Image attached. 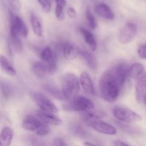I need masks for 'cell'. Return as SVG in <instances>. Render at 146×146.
Masks as SVG:
<instances>
[{
	"mask_svg": "<svg viewBox=\"0 0 146 146\" xmlns=\"http://www.w3.org/2000/svg\"><path fill=\"white\" fill-rule=\"evenodd\" d=\"M99 86L101 96L104 100L113 102L117 99L120 88L112 70H108L102 74L100 80Z\"/></svg>",
	"mask_w": 146,
	"mask_h": 146,
	"instance_id": "cell-1",
	"label": "cell"
},
{
	"mask_svg": "<svg viewBox=\"0 0 146 146\" xmlns=\"http://www.w3.org/2000/svg\"><path fill=\"white\" fill-rule=\"evenodd\" d=\"M114 117L122 123H135L142 120V117L137 113L124 107H115L113 110Z\"/></svg>",
	"mask_w": 146,
	"mask_h": 146,
	"instance_id": "cell-4",
	"label": "cell"
},
{
	"mask_svg": "<svg viewBox=\"0 0 146 146\" xmlns=\"http://www.w3.org/2000/svg\"><path fill=\"white\" fill-rule=\"evenodd\" d=\"M10 41L15 51L18 53L22 52L23 50V45L20 37L18 36H11Z\"/></svg>",
	"mask_w": 146,
	"mask_h": 146,
	"instance_id": "cell-26",
	"label": "cell"
},
{
	"mask_svg": "<svg viewBox=\"0 0 146 146\" xmlns=\"http://www.w3.org/2000/svg\"><path fill=\"white\" fill-rule=\"evenodd\" d=\"M52 146H69L65 140L62 137H57L53 140Z\"/></svg>",
	"mask_w": 146,
	"mask_h": 146,
	"instance_id": "cell-35",
	"label": "cell"
},
{
	"mask_svg": "<svg viewBox=\"0 0 146 146\" xmlns=\"http://www.w3.org/2000/svg\"><path fill=\"white\" fill-rule=\"evenodd\" d=\"M86 19L88 22V25L90 27V29H95L97 27V21L95 19V16L90 9H87L86 10Z\"/></svg>",
	"mask_w": 146,
	"mask_h": 146,
	"instance_id": "cell-28",
	"label": "cell"
},
{
	"mask_svg": "<svg viewBox=\"0 0 146 146\" xmlns=\"http://www.w3.org/2000/svg\"><path fill=\"white\" fill-rule=\"evenodd\" d=\"M42 122L37 117H35L33 115H27L22 122V127L25 130L33 132L36 131L42 125Z\"/></svg>",
	"mask_w": 146,
	"mask_h": 146,
	"instance_id": "cell-15",
	"label": "cell"
},
{
	"mask_svg": "<svg viewBox=\"0 0 146 146\" xmlns=\"http://www.w3.org/2000/svg\"><path fill=\"white\" fill-rule=\"evenodd\" d=\"M80 57L83 59L84 61L86 62L87 65L89 67L90 70H96L97 67H98V62H97L95 56L91 52L88 51V50L82 51Z\"/></svg>",
	"mask_w": 146,
	"mask_h": 146,
	"instance_id": "cell-20",
	"label": "cell"
},
{
	"mask_svg": "<svg viewBox=\"0 0 146 146\" xmlns=\"http://www.w3.org/2000/svg\"><path fill=\"white\" fill-rule=\"evenodd\" d=\"M95 12L97 15L107 20H113L115 17L114 13L108 5L105 3H100L95 7Z\"/></svg>",
	"mask_w": 146,
	"mask_h": 146,
	"instance_id": "cell-16",
	"label": "cell"
},
{
	"mask_svg": "<svg viewBox=\"0 0 146 146\" xmlns=\"http://www.w3.org/2000/svg\"><path fill=\"white\" fill-rule=\"evenodd\" d=\"M72 132L74 133V134L78 136H80V137H85L87 133L85 129L82 127V126L78 124H76L73 126Z\"/></svg>",
	"mask_w": 146,
	"mask_h": 146,
	"instance_id": "cell-29",
	"label": "cell"
},
{
	"mask_svg": "<svg viewBox=\"0 0 146 146\" xmlns=\"http://www.w3.org/2000/svg\"><path fill=\"white\" fill-rule=\"evenodd\" d=\"M0 68L5 74L9 76H15L17 75V71L15 67L3 55H0Z\"/></svg>",
	"mask_w": 146,
	"mask_h": 146,
	"instance_id": "cell-19",
	"label": "cell"
},
{
	"mask_svg": "<svg viewBox=\"0 0 146 146\" xmlns=\"http://www.w3.org/2000/svg\"><path fill=\"white\" fill-rule=\"evenodd\" d=\"M8 3L12 11H19L20 9V3L19 0H8Z\"/></svg>",
	"mask_w": 146,
	"mask_h": 146,
	"instance_id": "cell-34",
	"label": "cell"
},
{
	"mask_svg": "<svg viewBox=\"0 0 146 146\" xmlns=\"http://www.w3.org/2000/svg\"><path fill=\"white\" fill-rule=\"evenodd\" d=\"M36 116L44 124H47L48 125H54L59 126L62 125L63 124V121L62 119L57 117L56 115L53 113H49L43 112L42 110H38L36 112Z\"/></svg>",
	"mask_w": 146,
	"mask_h": 146,
	"instance_id": "cell-11",
	"label": "cell"
},
{
	"mask_svg": "<svg viewBox=\"0 0 146 146\" xmlns=\"http://www.w3.org/2000/svg\"><path fill=\"white\" fill-rule=\"evenodd\" d=\"M80 86L83 89L84 92L89 95H95V89L94 83L91 78L90 75L87 72H82L80 78Z\"/></svg>",
	"mask_w": 146,
	"mask_h": 146,
	"instance_id": "cell-13",
	"label": "cell"
},
{
	"mask_svg": "<svg viewBox=\"0 0 146 146\" xmlns=\"http://www.w3.org/2000/svg\"><path fill=\"white\" fill-rule=\"evenodd\" d=\"M30 22L34 34L37 36H42L43 34V29L42 24L38 17L32 13L30 16Z\"/></svg>",
	"mask_w": 146,
	"mask_h": 146,
	"instance_id": "cell-21",
	"label": "cell"
},
{
	"mask_svg": "<svg viewBox=\"0 0 146 146\" xmlns=\"http://www.w3.org/2000/svg\"><path fill=\"white\" fill-rule=\"evenodd\" d=\"M80 32L84 40L88 45V47H90V49L92 51H95L98 48V44H97L95 36L90 31L83 27L80 28Z\"/></svg>",
	"mask_w": 146,
	"mask_h": 146,
	"instance_id": "cell-18",
	"label": "cell"
},
{
	"mask_svg": "<svg viewBox=\"0 0 146 146\" xmlns=\"http://www.w3.org/2000/svg\"><path fill=\"white\" fill-rule=\"evenodd\" d=\"M75 146H78V145H75Z\"/></svg>",
	"mask_w": 146,
	"mask_h": 146,
	"instance_id": "cell-42",
	"label": "cell"
},
{
	"mask_svg": "<svg viewBox=\"0 0 146 146\" xmlns=\"http://www.w3.org/2000/svg\"><path fill=\"white\" fill-rule=\"evenodd\" d=\"M14 137V131L9 126H5L0 132V146H10Z\"/></svg>",
	"mask_w": 146,
	"mask_h": 146,
	"instance_id": "cell-17",
	"label": "cell"
},
{
	"mask_svg": "<svg viewBox=\"0 0 146 146\" xmlns=\"http://www.w3.org/2000/svg\"><path fill=\"white\" fill-rule=\"evenodd\" d=\"M67 15L72 19H74V18H76L77 16H78V12L75 10V8L72 7H70L67 8Z\"/></svg>",
	"mask_w": 146,
	"mask_h": 146,
	"instance_id": "cell-36",
	"label": "cell"
},
{
	"mask_svg": "<svg viewBox=\"0 0 146 146\" xmlns=\"http://www.w3.org/2000/svg\"><path fill=\"white\" fill-rule=\"evenodd\" d=\"M84 145H85V146H96L95 145H94L93 143H90V142H85V143H84Z\"/></svg>",
	"mask_w": 146,
	"mask_h": 146,
	"instance_id": "cell-40",
	"label": "cell"
},
{
	"mask_svg": "<svg viewBox=\"0 0 146 146\" xmlns=\"http://www.w3.org/2000/svg\"><path fill=\"white\" fill-rule=\"evenodd\" d=\"M80 83L78 77L72 73H67L62 80V91L66 100H71L78 96Z\"/></svg>",
	"mask_w": 146,
	"mask_h": 146,
	"instance_id": "cell-2",
	"label": "cell"
},
{
	"mask_svg": "<svg viewBox=\"0 0 146 146\" xmlns=\"http://www.w3.org/2000/svg\"><path fill=\"white\" fill-rule=\"evenodd\" d=\"M137 54L142 60H146V44H141L137 49Z\"/></svg>",
	"mask_w": 146,
	"mask_h": 146,
	"instance_id": "cell-33",
	"label": "cell"
},
{
	"mask_svg": "<svg viewBox=\"0 0 146 146\" xmlns=\"http://www.w3.org/2000/svg\"><path fill=\"white\" fill-rule=\"evenodd\" d=\"M64 7L56 6L55 8V16L59 21H62L64 19Z\"/></svg>",
	"mask_w": 146,
	"mask_h": 146,
	"instance_id": "cell-32",
	"label": "cell"
},
{
	"mask_svg": "<svg viewBox=\"0 0 146 146\" xmlns=\"http://www.w3.org/2000/svg\"><path fill=\"white\" fill-rule=\"evenodd\" d=\"M144 72V67L140 63H134L129 69V78L137 80Z\"/></svg>",
	"mask_w": 146,
	"mask_h": 146,
	"instance_id": "cell-23",
	"label": "cell"
},
{
	"mask_svg": "<svg viewBox=\"0 0 146 146\" xmlns=\"http://www.w3.org/2000/svg\"><path fill=\"white\" fill-rule=\"evenodd\" d=\"M91 127L98 133L103 135H114L117 133V130L114 126L108 124L105 122L101 120H98L95 121Z\"/></svg>",
	"mask_w": 146,
	"mask_h": 146,
	"instance_id": "cell-14",
	"label": "cell"
},
{
	"mask_svg": "<svg viewBox=\"0 0 146 146\" xmlns=\"http://www.w3.org/2000/svg\"><path fill=\"white\" fill-rule=\"evenodd\" d=\"M117 125H118L119 127H120L122 130H124V131H127V132L134 131V128H133V127H130V126L127 125H124L123 124V123H117Z\"/></svg>",
	"mask_w": 146,
	"mask_h": 146,
	"instance_id": "cell-37",
	"label": "cell"
},
{
	"mask_svg": "<svg viewBox=\"0 0 146 146\" xmlns=\"http://www.w3.org/2000/svg\"><path fill=\"white\" fill-rule=\"evenodd\" d=\"M129 69L130 67L125 62H120L113 69H112L113 75L120 86V89L124 87L127 78L129 77Z\"/></svg>",
	"mask_w": 146,
	"mask_h": 146,
	"instance_id": "cell-10",
	"label": "cell"
},
{
	"mask_svg": "<svg viewBox=\"0 0 146 146\" xmlns=\"http://www.w3.org/2000/svg\"><path fill=\"white\" fill-rule=\"evenodd\" d=\"M146 96V72H143L137 80L135 85V97L138 102H142Z\"/></svg>",
	"mask_w": 146,
	"mask_h": 146,
	"instance_id": "cell-12",
	"label": "cell"
},
{
	"mask_svg": "<svg viewBox=\"0 0 146 146\" xmlns=\"http://www.w3.org/2000/svg\"><path fill=\"white\" fill-rule=\"evenodd\" d=\"M35 132H36V135H38L44 136L47 135H48L49 133H50V127H49L48 125L43 123V124L42 125L40 126V127Z\"/></svg>",
	"mask_w": 146,
	"mask_h": 146,
	"instance_id": "cell-31",
	"label": "cell"
},
{
	"mask_svg": "<svg viewBox=\"0 0 146 146\" xmlns=\"http://www.w3.org/2000/svg\"><path fill=\"white\" fill-rule=\"evenodd\" d=\"M67 110L76 112H88L92 110L94 108V104L88 98L83 96H77L71 100L69 103L64 105Z\"/></svg>",
	"mask_w": 146,
	"mask_h": 146,
	"instance_id": "cell-3",
	"label": "cell"
},
{
	"mask_svg": "<svg viewBox=\"0 0 146 146\" xmlns=\"http://www.w3.org/2000/svg\"><path fill=\"white\" fill-rule=\"evenodd\" d=\"M56 2V6L62 7H65L67 6V2L66 0H54Z\"/></svg>",
	"mask_w": 146,
	"mask_h": 146,
	"instance_id": "cell-38",
	"label": "cell"
},
{
	"mask_svg": "<svg viewBox=\"0 0 146 146\" xmlns=\"http://www.w3.org/2000/svg\"><path fill=\"white\" fill-rule=\"evenodd\" d=\"M115 146H130L127 144V143H124V142L121 141V140H115L114 142Z\"/></svg>",
	"mask_w": 146,
	"mask_h": 146,
	"instance_id": "cell-39",
	"label": "cell"
},
{
	"mask_svg": "<svg viewBox=\"0 0 146 146\" xmlns=\"http://www.w3.org/2000/svg\"><path fill=\"white\" fill-rule=\"evenodd\" d=\"M44 88L46 90V91H47V92H49L52 96L55 98L56 99L59 100H66L62 90H60L58 88H55V87L52 86V85H48V84L44 85Z\"/></svg>",
	"mask_w": 146,
	"mask_h": 146,
	"instance_id": "cell-25",
	"label": "cell"
},
{
	"mask_svg": "<svg viewBox=\"0 0 146 146\" xmlns=\"http://www.w3.org/2000/svg\"><path fill=\"white\" fill-rule=\"evenodd\" d=\"M40 57L44 62H50L56 60L54 52L50 47H46L42 49V51L40 52Z\"/></svg>",
	"mask_w": 146,
	"mask_h": 146,
	"instance_id": "cell-24",
	"label": "cell"
},
{
	"mask_svg": "<svg viewBox=\"0 0 146 146\" xmlns=\"http://www.w3.org/2000/svg\"><path fill=\"white\" fill-rule=\"evenodd\" d=\"M0 88H1L2 95H4L5 98H8L12 95L13 90H12V88L8 82L3 80L1 81L0 82Z\"/></svg>",
	"mask_w": 146,
	"mask_h": 146,
	"instance_id": "cell-27",
	"label": "cell"
},
{
	"mask_svg": "<svg viewBox=\"0 0 146 146\" xmlns=\"http://www.w3.org/2000/svg\"><path fill=\"white\" fill-rule=\"evenodd\" d=\"M58 51L62 54L63 57L68 60H72L80 57L82 50L75 44L71 42H64L58 44Z\"/></svg>",
	"mask_w": 146,
	"mask_h": 146,
	"instance_id": "cell-8",
	"label": "cell"
},
{
	"mask_svg": "<svg viewBox=\"0 0 146 146\" xmlns=\"http://www.w3.org/2000/svg\"><path fill=\"white\" fill-rule=\"evenodd\" d=\"M143 102H145V106H146V96L145 97V98H144V100H143Z\"/></svg>",
	"mask_w": 146,
	"mask_h": 146,
	"instance_id": "cell-41",
	"label": "cell"
},
{
	"mask_svg": "<svg viewBox=\"0 0 146 146\" xmlns=\"http://www.w3.org/2000/svg\"><path fill=\"white\" fill-rule=\"evenodd\" d=\"M101 115L97 112H92V110L85 112L82 115V119L85 124L91 126L95 121L98 120H100Z\"/></svg>",
	"mask_w": 146,
	"mask_h": 146,
	"instance_id": "cell-22",
	"label": "cell"
},
{
	"mask_svg": "<svg viewBox=\"0 0 146 146\" xmlns=\"http://www.w3.org/2000/svg\"><path fill=\"white\" fill-rule=\"evenodd\" d=\"M10 35L26 38L28 29L22 19L14 13H10Z\"/></svg>",
	"mask_w": 146,
	"mask_h": 146,
	"instance_id": "cell-7",
	"label": "cell"
},
{
	"mask_svg": "<svg viewBox=\"0 0 146 146\" xmlns=\"http://www.w3.org/2000/svg\"><path fill=\"white\" fill-rule=\"evenodd\" d=\"M137 35V26L134 23L127 22L120 30L119 34V42L125 44L131 42Z\"/></svg>",
	"mask_w": 146,
	"mask_h": 146,
	"instance_id": "cell-9",
	"label": "cell"
},
{
	"mask_svg": "<svg viewBox=\"0 0 146 146\" xmlns=\"http://www.w3.org/2000/svg\"><path fill=\"white\" fill-rule=\"evenodd\" d=\"M57 62L56 60L50 62H36L32 65V70L34 75L39 79H43L47 75L53 74L57 70Z\"/></svg>",
	"mask_w": 146,
	"mask_h": 146,
	"instance_id": "cell-5",
	"label": "cell"
},
{
	"mask_svg": "<svg viewBox=\"0 0 146 146\" xmlns=\"http://www.w3.org/2000/svg\"><path fill=\"white\" fill-rule=\"evenodd\" d=\"M38 3L41 6L43 12L48 13L51 10V1L50 0H37Z\"/></svg>",
	"mask_w": 146,
	"mask_h": 146,
	"instance_id": "cell-30",
	"label": "cell"
},
{
	"mask_svg": "<svg viewBox=\"0 0 146 146\" xmlns=\"http://www.w3.org/2000/svg\"><path fill=\"white\" fill-rule=\"evenodd\" d=\"M32 98L40 110L49 113H57L59 109L57 105L47 97L40 92H34Z\"/></svg>",
	"mask_w": 146,
	"mask_h": 146,
	"instance_id": "cell-6",
	"label": "cell"
}]
</instances>
